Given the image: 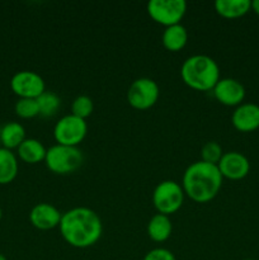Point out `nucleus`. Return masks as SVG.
Here are the masks:
<instances>
[{
  "mask_svg": "<svg viewBox=\"0 0 259 260\" xmlns=\"http://www.w3.org/2000/svg\"><path fill=\"white\" fill-rule=\"evenodd\" d=\"M58 229L63 240L76 249L90 248L103 234L101 217L88 207H74L62 213Z\"/></svg>",
  "mask_w": 259,
  "mask_h": 260,
  "instance_id": "1",
  "label": "nucleus"
},
{
  "mask_svg": "<svg viewBox=\"0 0 259 260\" xmlns=\"http://www.w3.org/2000/svg\"><path fill=\"white\" fill-rule=\"evenodd\" d=\"M223 178L217 165L195 161L185 169L182 179L184 194L196 203H207L212 201L222 187Z\"/></svg>",
  "mask_w": 259,
  "mask_h": 260,
  "instance_id": "2",
  "label": "nucleus"
},
{
  "mask_svg": "<svg viewBox=\"0 0 259 260\" xmlns=\"http://www.w3.org/2000/svg\"><path fill=\"white\" fill-rule=\"evenodd\" d=\"M180 78L193 90H212L220 80V68L207 55H193L185 58L180 68Z\"/></svg>",
  "mask_w": 259,
  "mask_h": 260,
  "instance_id": "3",
  "label": "nucleus"
},
{
  "mask_svg": "<svg viewBox=\"0 0 259 260\" xmlns=\"http://www.w3.org/2000/svg\"><path fill=\"white\" fill-rule=\"evenodd\" d=\"M84 161V155L79 147L53 145L46 152L45 164L50 172L58 175H68L78 170Z\"/></svg>",
  "mask_w": 259,
  "mask_h": 260,
  "instance_id": "4",
  "label": "nucleus"
},
{
  "mask_svg": "<svg viewBox=\"0 0 259 260\" xmlns=\"http://www.w3.org/2000/svg\"><path fill=\"white\" fill-rule=\"evenodd\" d=\"M184 197L182 184L174 180H163L152 192V203L157 213L170 216L180 210Z\"/></svg>",
  "mask_w": 259,
  "mask_h": 260,
  "instance_id": "5",
  "label": "nucleus"
},
{
  "mask_svg": "<svg viewBox=\"0 0 259 260\" xmlns=\"http://www.w3.org/2000/svg\"><path fill=\"white\" fill-rule=\"evenodd\" d=\"M88 134V123L74 114H66L56 122L53 137L58 145L78 147Z\"/></svg>",
  "mask_w": 259,
  "mask_h": 260,
  "instance_id": "6",
  "label": "nucleus"
},
{
  "mask_svg": "<svg viewBox=\"0 0 259 260\" xmlns=\"http://www.w3.org/2000/svg\"><path fill=\"white\" fill-rule=\"evenodd\" d=\"M147 14L157 24H179L187 12V3L184 0H150L146 5Z\"/></svg>",
  "mask_w": 259,
  "mask_h": 260,
  "instance_id": "7",
  "label": "nucleus"
},
{
  "mask_svg": "<svg viewBox=\"0 0 259 260\" xmlns=\"http://www.w3.org/2000/svg\"><path fill=\"white\" fill-rule=\"evenodd\" d=\"M160 96V88L150 78H139L131 83L127 90V102L139 111H146L156 104Z\"/></svg>",
  "mask_w": 259,
  "mask_h": 260,
  "instance_id": "8",
  "label": "nucleus"
},
{
  "mask_svg": "<svg viewBox=\"0 0 259 260\" xmlns=\"http://www.w3.org/2000/svg\"><path fill=\"white\" fill-rule=\"evenodd\" d=\"M10 88L19 98L37 99L46 91V84L40 74L30 70L18 71L10 79Z\"/></svg>",
  "mask_w": 259,
  "mask_h": 260,
  "instance_id": "9",
  "label": "nucleus"
},
{
  "mask_svg": "<svg viewBox=\"0 0 259 260\" xmlns=\"http://www.w3.org/2000/svg\"><path fill=\"white\" fill-rule=\"evenodd\" d=\"M213 96L218 103L226 107H238L245 99V88L233 78H221L212 89Z\"/></svg>",
  "mask_w": 259,
  "mask_h": 260,
  "instance_id": "10",
  "label": "nucleus"
},
{
  "mask_svg": "<svg viewBox=\"0 0 259 260\" xmlns=\"http://www.w3.org/2000/svg\"><path fill=\"white\" fill-rule=\"evenodd\" d=\"M222 178L230 180H240L249 174L250 162L244 154L238 151L223 152L222 157L217 164Z\"/></svg>",
  "mask_w": 259,
  "mask_h": 260,
  "instance_id": "11",
  "label": "nucleus"
},
{
  "mask_svg": "<svg viewBox=\"0 0 259 260\" xmlns=\"http://www.w3.org/2000/svg\"><path fill=\"white\" fill-rule=\"evenodd\" d=\"M62 213L50 203H38L30 210L29 221L36 229L42 231L58 228Z\"/></svg>",
  "mask_w": 259,
  "mask_h": 260,
  "instance_id": "12",
  "label": "nucleus"
},
{
  "mask_svg": "<svg viewBox=\"0 0 259 260\" xmlns=\"http://www.w3.org/2000/svg\"><path fill=\"white\" fill-rule=\"evenodd\" d=\"M231 123L240 132H253L259 128V106L241 103L231 114Z\"/></svg>",
  "mask_w": 259,
  "mask_h": 260,
  "instance_id": "13",
  "label": "nucleus"
},
{
  "mask_svg": "<svg viewBox=\"0 0 259 260\" xmlns=\"http://www.w3.org/2000/svg\"><path fill=\"white\" fill-rule=\"evenodd\" d=\"M146 230L147 235H149V238L152 241H155V243H164L172 235V221H170L169 216L156 213L147 222Z\"/></svg>",
  "mask_w": 259,
  "mask_h": 260,
  "instance_id": "14",
  "label": "nucleus"
},
{
  "mask_svg": "<svg viewBox=\"0 0 259 260\" xmlns=\"http://www.w3.org/2000/svg\"><path fill=\"white\" fill-rule=\"evenodd\" d=\"M163 46L170 52H178L183 50L188 42L187 28L183 24H174L167 27L161 36Z\"/></svg>",
  "mask_w": 259,
  "mask_h": 260,
  "instance_id": "15",
  "label": "nucleus"
},
{
  "mask_svg": "<svg viewBox=\"0 0 259 260\" xmlns=\"http://www.w3.org/2000/svg\"><path fill=\"white\" fill-rule=\"evenodd\" d=\"M251 9L250 0H216L215 10L220 17L235 19L245 15Z\"/></svg>",
  "mask_w": 259,
  "mask_h": 260,
  "instance_id": "16",
  "label": "nucleus"
},
{
  "mask_svg": "<svg viewBox=\"0 0 259 260\" xmlns=\"http://www.w3.org/2000/svg\"><path fill=\"white\" fill-rule=\"evenodd\" d=\"M18 156L27 164H38L45 161L47 149L43 146L40 140L25 139L17 149Z\"/></svg>",
  "mask_w": 259,
  "mask_h": 260,
  "instance_id": "17",
  "label": "nucleus"
},
{
  "mask_svg": "<svg viewBox=\"0 0 259 260\" xmlns=\"http://www.w3.org/2000/svg\"><path fill=\"white\" fill-rule=\"evenodd\" d=\"M25 139L24 127L18 122H8L0 129V142L8 150L18 149Z\"/></svg>",
  "mask_w": 259,
  "mask_h": 260,
  "instance_id": "18",
  "label": "nucleus"
},
{
  "mask_svg": "<svg viewBox=\"0 0 259 260\" xmlns=\"http://www.w3.org/2000/svg\"><path fill=\"white\" fill-rule=\"evenodd\" d=\"M18 160L12 150L0 147V184H9L18 174Z\"/></svg>",
  "mask_w": 259,
  "mask_h": 260,
  "instance_id": "19",
  "label": "nucleus"
},
{
  "mask_svg": "<svg viewBox=\"0 0 259 260\" xmlns=\"http://www.w3.org/2000/svg\"><path fill=\"white\" fill-rule=\"evenodd\" d=\"M38 108H40V116L42 117H53L58 112L61 106V99L57 94L53 91H47L41 94L37 98Z\"/></svg>",
  "mask_w": 259,
  "mask_h": 260,
  "instance_id": "20",
  "label": "nucleus"
},
{
  "mask_svg": "<svg viewBox=\"0 0 259 260\" xmlns=\"http://www.w3.org/2000/svg\"><path fill=\"white\" fill-rule=\"evenodd\" d=\"M15 114L23 119H30L40 116V108H38L37 99L30 98H19L14 106Z\"/></svg>",
  "mask_w": 259,
  "mask_h": 260,
  "instance_id": "21",
  "label": "nucleus"
},
{
  "mask_svg": "<svg viewBox=\"0 0 259 260\" xmlns=\"http://www.w3.org/2000/svg\"><path fill=\"white\" fill-rule=\"evenodd\" d=\"M94 111V103L90 96L79 95L71 103V114L81 119H86Z\"/></svg>",
  "mask_w": 259,
  "mask_h": 260,
  "instance_id": "22",
  "label": "nucleus"
},
{
  "mask_svg": "<svg viewBox=\"0 0 259 260\" xmlns=\"http://www.w3.org/2000/svg\"><path fill=\"white\" fill-rule=\"evenodd\" d=\"M222 155V147L216 141H208L201 147V160L208 164L217 165Z\"/></svg>",
  "mask_w": 259,
  "mask_h": 260,
  "instance_id": "23",
  "label": "nucleus"
},
{
  "mask_svg": "<svg viewBox=\"0 0 259 260\" xmlns=\"http://www.w3.org/2000/svg\"><path fill=\"white\" fill-rule=\"evenodd\" d=\"M142 260H177L174 254L165 248H155L147 251Z\"/></svg>",
  "mask_w": 259,
  "mask_h": 260,
  "instance_id": "24",
  "label": "nucleus"
},
{
  "mask_svg": "<svg viewBox=\"0 0 259 260\" xmlns=\"http://www.w3.org/2000/svg\"><path fill=\"white\" fill-rule=\"evenodd\" d=\"M251 10L259 15V0H253L251 2Z\"/></svg>",
  "mask_w": 259,
  "mask_h": 260,
  "instance_id": "25",
  "label": "nucleus"
},
{
  "mask_svg": "<svg viewBox=\"0 0 259 260\" xmlns=\"http://www.w3.org/2000/svg\"><path fill=\"white\" fill-rule=\"evenodd\" d=\"M0 260H8V259L5 258V255H3V254L0 253Z\"/></svg>",
  "mask_w": 259,
  "mask_h": 260,
  "instance_id": "26",
  "label": "nucleus"
},
{
  "mask_svg": "<svg viewBox=\"0 0 259 260\" xmlns=\"http://www.w3.org/2000/svg\"><path fill=\"white\" fill-rule=\"evenodd\" d=\"M2 217H3V211L2 208H0V220H2Z\"/></svg>",
  "mask_w": 259,
  "mask_h": 260,
  "instance_id": "27",
  "label": "nucleus"
},
{
  "mask_svg": "<svg viewBox=\"0 0 259 260\" xmlns=\"http://www.w3.org/2000/svg\"><path fill=\"white\" fill-rule=\"evenodd\" d=\"M244 260H255V259H244Z\"/></svg>",
  "mask_w": 259,
  "mask_h": 260,
  "instance_id": "28",
  "label": "nucleus"
}]
</instances>
